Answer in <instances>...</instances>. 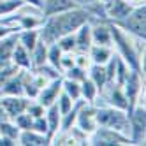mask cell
I'll return each mask as SVG.
<instances>
[{
    "mask_svg": "<svg viewBox=\"0 0 146 146\" xmlns=\"http://www.w3.org/2000/svg\"><path fill=\"white\" fill-rule=\"evenodd\" d=\"M0 135H5V137H11V139L18 141L19 129L16 127V123L13 120H2L0 121Z\"/></svg>",
    "mask_w": 146,
    "mask_h": 146,
    "instance_id": "27",
    "label": "cell"
},
{
    "mask_svg": "<svg viewBox=\"0 0 146 146\" xmlns=\"http://www.w3.org/2000/svg\"><path fill=\"white\" fill-rule=\"evenodd\" d=\"M99 2H102V4H104V2H106V0H99Z\"/></svg>",
    "mask_w": 146,
    "mask_h": 146,
    "instance_id": "45",
    "label": "cell"
},
{
    "mask_svg": "<svg viewBox=\"0 0 146 146\" xmlns=\"http://www.w3.org/2000/svg\"><path fill=\"white\" fill-rule=\"evenodd\" d=\"M30 129L35 130V132H40V134H46L48 135V121H46V118L44 116L34 118L32 120V127H30Z\"/></svg>",
    "mask_w": 146,
    "mask_h": 146,
    "instance_id": "37",
    "label": "cell"
},
{
    "mask_svg": "<svg viewBox=\"0 0 146 146\" xmlns=\"http://www.w3.org/2000/svg\"><path fill=\"white\" fill-rule=\"evenodd\" d=\"M21 5H23L21 0H0V19L16 13Z\"/></svg>",
    "mask_w": 146,
    "mask_h": 146,
    "instance_id": "30",
    "label": "cell"
},
{
    "mask_svg": "<svg viewBox=\"0 0 146 146\" xmlns=\"http://www.w3.org/2000/svg\"><path fill=\"white\" fill-rule=\"evenodd\" d=\"M95 121L97 127H108L129 135V114L125 109L99 104V106H95Z\"/></svg>",
    "mask_w": 146,
    "mask_h": 146,
    "instance_id": "3",
    "label": "cell"
},
{
    "mask_svg": "<svg viewBox=\"0 0 146 146\" xmlns=\"http://www.w3.org/2000/svg\"><path fill=\"white\" fill-rule=\"evenodd\" d=\"M74 65L88 70V67L92 65V60H90L88 53H74Z\"/></svg>",
    "mask_w": 146,
    "mask_h": 146,
    "instance_id": "38",
    "label": "cell"
},
{
    "mask_svg": "<svg viewBox=\"0 0 146 146\" xmlns=\"http://www.w3.org/2000/svg\"><path fill=\"white\" fill-rule=\"evenodd\" d=\"M40 40L39 28H30V30H19L18 32V44H21L28 51H32V48Z\"/></svg>",
    "mask_w": 146,
    "mask_h": 146,
    "instance_id": "23",
    "label": "cell"
},
{
    "mask_svg": "<svg viewBox=\"0 0 146 146\" xmlns=\"http://www.w3.org/2000/svg\"><path fill=\"white\" fill-rule=\"evenodd\" d=\"M25 72L23 69H19L14 76L7 79V83L0 90V97L4 95H23V81H25Z\"/></svg>",
    "mask_w": 146,
    "mask_h": 146,
    "instance_id": "16",
    "label": "cell"
},
{
    "mask_svg": "<svg viewBox=\"0 0 146 146\" xmlns=\"http://www.w3.org/2000/svg\"><path fill=\"white\" fill-rule=\"evenodd\" d=\"M0 102H2V108L7 114V118L14 120L18 114L27 111L30 99H27L25 95H4V97H0Z\"/></svg>",
    "mask_w": 146,
    "mask_h": 146,
    "instance_id": "10",
    "label": "cell"
},
{
    "mask_svg": "<svg viewBox=\"0 0 146 146\" xmlns=\"http://www.w3.org/2000/svg\"><path fill=\"white\" fill-rule=\"evenodd\" d=\"M44 118L48 121V137L51 141V137L60 130V120H62V114L56 108V104H51V106L46 108V113H44ZM51 144V143H49Z\"/></svg>",
    "mask_w": 146,
    "mask_h": 146,
    "instance_id": "19",
    "label": "cell"
},
{
    "mask_svg": "<svg viewBox=\"0 0 146 146\" xmlns=\"http://www.w3.org/2000/svg\"><path fill=\"white\" fill-rule=\"evenodd\" d=\"M127 2H129L132 7H139V5H144V0H127Z\"/></svg>",
    "mask_w": 146,
    "mask_h": 146,
    "instance_id": "43",
    "label": "cell"
},
{
    "mask_svg": "<svg viewBox=\"0 0 146 146\" xmlns=\"http://www.w3.org/2000/svg\"><path fill=\"white\" fill-rule=\"evenodd\" d=\"M32 120H34V118L25 111V113H21V114H18V116H16L13 121L16 123V127H18L19 130H27V129L32 127Z\"/></svg>",
    "mask_w": 146,
    "mask_h": 146,
    "instance_id": "36",
    "label": "cell"
},
{
    "mask_svg": "<svg viewBox=\"0 0 146 146\" xmlns=\"http://www.w3.org/2000/svg\"><path fill=\"white\" fill-rule=\"evenodd\" d=\"M74 65V53H62V58H60V70L64 72L67 69H70Z\"/></svg>",
    "mask_w": 146,
    "mask_h": 146,
    "instance_id": "39",
    "label": "cell"
},
{
    "mask_svg": "<svg viewBox=\"0 0 146 146\" xmlns=\"http://www.w3.org/2000/svg\"><path fill=\"white\" fill-rule=\"evenodd\" d=\"M58 48L64 51V53H74L76 51V39H74V34H67V35H62L58 40H56Z\"/></svg>",
    "mask_w": 146,
    "mask_h": 146,
    "instance_id": "31",
    "label": "cell"
},
{
    "mask_svg": "<svg viewBox=\"0 0 146 146\" xmlns=\"http://www.w3.org/2000/svg\"><path fill=\"white\" fill-rule=\"evenodd\" d=\"M49 143L51 141L46 134L35 132L32 129L19 130V135H18V144L19 146H48Z\"/></svg>",
    "mask_w": 146,
    "mask_h": 146,
    "instance_id": "14",
    "label": "cell"
},
{
    "mask_svg": "<svg viewBox=\"0 0 146 146\" xmlns=\"http://www.w3.org/2000/svg\"><path fill=\"white\" fill-rule=\"evenodd\" d=\"M129 114V137L132 144H144L146 141V108L137 104Z\"/></svg>",
    "mask_w": 146,
    "mask_h": 146,
    "instance_id": "6",
    "label": "cell"
},
{
    "mask_svg": "<svg viewBox=\"0 0 146 146\" xmlns=\"http://www.w3.org/2000/svg\"><path fill=\"white\" fill-rule=\"evenodd\" d=\"M0 146H18V141L5 137V135H0Z\"/></svg>",
    "mask_w": 146,
    "mask_h": 146,
    "instance_id": "41",
    "label": "cell"
},
{
    "mask_svg": "<svg viewBox=\"0 0 146 146\" xmlns=\"http://www.w3.org/2000/svg\"><path fill=\"white\" fill-rule=\"evenodd\" d=\"M86 76L88 79L93 81V85L99 88V93L100 90L108 85V79H106V70H104V65H99V64H92L86 70Z\"/></svg>",
    "mask_w": 146,
    "mask_h": 146,
    "instance_id": "22",
    "label": "cell"
},
{
    "mask_svg": "<svg viewBox=\"0 0 146 146\" xmlns=\"http://www.w3.org/2000/svg\"><path fill=\"white\" fill-rule=\"evenodd\" d=\"M30 60H32V69L48 62V44L44 40H39L32 48V51H30Z\"/></svg>",
    "mask_w": 146,
    "mask_h": 146,
    "instance_id": "25",
    "label": "cell"
},
{
    "mask_svg": "<svg viewBox=\"0 0 146 146\" xmlns=\"http://www.w3.org/2000/svg\"><path fill=\"white\" fill-rule=\"evenodd\" d=\"M132 5L127 2V0H106L104 2V13H106V19L108 21H118V19L125 18L130 11Z\"/></svg>",
    "mask_w": 146,
    "mask_h": 146,
    "instance_id": "12",
    "label": "cell"
},
{
    "mask_svg": "<svg viewBox=\"0 0 146 146\" xmlns=\"http://www.w3.org/2000/svg\"><path fill=\"white\" fill-rule=\"evenodd\" d=\"M2 120H9V118H7V114H5V111L2 108V102H0V121H2Z\"/></svg>",
    "mask_w": 146,
    "mask_h": 146,
    "instance_id": "44",
    "label": "cell"
},
{
    "mask_svg": "<svg viewBox=\"0 0 146 146\" xmlns=\"http://www.w3.org/2000/svg\"><path fill=\"white\" fill-rule=\"evenodd\" d=\"M62 92L67 93L72 100H79V99H81V86H79L78 81L62 78Z\"/></svg>",
    "mask_w": 146,
    "mask_h": 146,
    "instance_id": "26",
    "label": "cell"
},
{
    "mask_svg": "<svg viewBox=\"0 0 146 146\" xmlns=\"http://www.w3.org/2000/svg\"><path fill=\"white\" fill-rule=\"evenodd\" d=\"M90 32H92V44L113 46L111 23L108 19H90Z\"/></svg>",
    "mask_w": 146,
    "mask_h": 146,
    "instance_id": "9",
    "label": "cell"
},
{
    "mask_svg": "<svg viewBox=\"0 0 146 146\" xmlns=\"http://www.w3.org/2000/svg\"><path fill=\"white\" fill-rule=\"evenodd\" d=\"M16 42H18V32L0 39V69H2V67H7V65H11L13 49H14Z\"/></svg>",
    "mask_w": 146,
    "mask_h": 146,
    "instance_id": "17",
    "label": "cell"
},
{
    "mask_svg": "<svg viewBox=\"0 0 146 146\" xmlns=\"http://www.w3.org/2000/svg\"><path fill=\"white\" fill-rule=\"evenodd\" d=\"M74 7H78L74 4V0H42L40 14H42V18H46V16L58 14V13L69 11V9H74Z\"/></svg>",
    "mask_w": 146,
    "mask_h": 146,
    "instance_id": "15",
    "label": "cell"
},
{
    "mask_svg": "<svg viewBox=\"0 0 146 146\" xmlns=\"http://www.w3.org/2000/svg\"><path fill=\"white\" fill-rule=\"evenodd\" d=\"M69 132V135H70V139H72V144H88V134L86 132H83L81 129H78L76 125H72V127L67 130Z\"/></svg>",
    "mask_w": 146,
    "mask_h": 146,
    "instance_id": "34",
    "label": "cell"
},
{
    "mask_svg": "<svg viewBox=\"0 0 146 146\" xmlns=\"http://www.w3.org/2000/svg\"><path fill=\"white\" fill-rule=\"evenodd\" d=\"M113 25L120 27L121 30H125L127 34L134 37L146 40V5L134 7L125 18L118 19V21H113Z\"/></svg>",
    "mask_w": 146,
    "mask_h": 146,
    "instance_id": "4",
    "label": "cell"
},
{
    "mask_svg": "<svg viewBox=\"0 0 146 146\" xmlns=\"http://www.w3.org/2000/svg\"><path fill=\"white\" fill-rule=\"evenodd\" d=\"M16 32H19V28H18L16 25H7V23H2V21H0V39L11 35V34H16Z\"/></svg>",
    "mask_w": 146,
    "mask_h": 146,
    "instance_id": "40",
    "label": "cell"
},
{
    "mask_svg": "<svg viewBox=\"0 0 146 146\" xmlns=\"http://www.w3.org/2000/svg\"><path fill=\"white\" fill-rule=\"evenodd\" d=\"M79 86H81V99L86 104H95V100L99 97V88L93 85V81L88 79V76H86L79 83Z\"/></svg>",
    "mask_w": 146,
    "mask_h": 146,
    "instance_id": "24",
    "label": "cell"
},
{
    "mask_svg": "<svg viewBox=\"0 0 146 146\" xmlns=\"http://www.w3.org/2000/svg\"><path fill=\"white\" fill-rule=\"evenodd\" d=\"M62 53H64V51L58 48L56 42L48 44V64L53 65V67L58 69V70H60V58H62ZM60 72H62V70H60Z\"/></svg>",
    "mask_w": 146,
    "mask_h": 146,
    "instance_id": "29",
    "label": "cell"
},
{
    "mask_svg": "<svg viewBox=\"0 0 146 146\" xmlns=\"http://www.w3.org/2000/svg\"><path fill=\"white\" fill-rule=\"evenodd\" d=\"M62 78H67V79H72V81L81 83L83 79L86 78V70L81 69V67H78V65H72L70 69H67V70L62 72Z\"/></svg>",
    "mask_w": 146,
    "mask_h": 146,
    "instance_id": "33",
    "label": "cell"
},
{
    "mask_svg": "<svg viewBox=\"0 0 146 146\" xmlns=\"http://www.w3.org/2000/svg\"><path fill=\"white\" fill-rule=\"evenodd\" d=\"M99 104H106V106H113V108L125 109V111L129 109V102H127V97H125V92L116 83H108L100 90L93 106H99Z\"/></svg>",
    "mask_w": 146,
    "mask_h": 146,
    "instance_id": "8",
    "label": "cell"
},
{
    "mask_svg": "<svg viewBox=\"0 0 146 146\" xmlns=\"http://www.w3.org/2000/svg\"><path fill=\"white\" fill-rule=\"evenodd\" d=\"M113 51L118 58H121L132 70H139L144 74V40L127 34L120 27L111 23Z\"/></svg>",
    "mask_w": 146,
    "mask_h": 146,
    "instance_id": "2",
    "label": "cell"
},
{
    "mask_svg": "<svg viewBox=\"0 0 146 146\" xmlns=\"http://www.w3.org/2000/svg\"><path fill=\"white\" fill-rule=\"evenodd\" d=\"M88 144L92 146H127L132 144L129 135L108 127H97L88 135Z\"/></svg>",
    "mask_w": 146,
    "mask_h": 146,
    "instance_id": "7",
    "label": "cell"
},
{
    "mask_svg": "<svg viewBox=\"0 0 146 146\" xmlns=\"http://www.w3.org/2000/svg\"><path fill=\"white\" fill-rule=\"evenodd\" d=\"M76 127L81 129L83 132H86L88 135L97 129V121H95V106L93 104H86L83 102V106L78 111V116H76Z\"/></svg>",
    "mask_w": 146,
    "mask_h": 146,
    "instance_id": "11",
    "label": "cell"
},
{
    "mask_svg": "<svg viewBox=\"0 0 146 146\" xmlns=\"http://www.w3.org/2000/svg\"><path fill=\"white\" fill-rule=\"evenodd\" d=\"M78 100H72L67 93H64V92H60V95H58V99H56V108H58V111H60V114H65L67 111H70L72 109V106H74Z\"/></svg>",
    "mask_w": 146,
    "mask_h": 146,
    "instance_id": "32",
    "label": "cell"
},
{
    "mask_svg": "<svg viewBox=\"0 0 146 146\" xmlns=\"http://www.w3.org/2000/svg\"><path fill=\"white\" fill-rule=\"evenodd\" d=\"M23 4H28V5H34L37 9H40V5H42V0H21Z\"/></svg>",
    "mask_w": 146,
    "mask_h": 146,
    "instance_id": "42",
    "label": "cell"
},
{
    "mask_svg": "<svg viewBox=\"0 0 146 146\" xmlns=\"http://www.w3.org/2000/svg\"><path fill=\"white\" fill-rule=\"evenodd\" d=\"M27 113L30 114L32 118H37V116H44V113H46V108L40 104L39 100L32 99L28 102V106H27Z\"/></svg>",
    "mask_w": 146,
    "mask_h": 146,
    "instance_id": "35",
    "label": "cell"
},
{
    "mask_svg": "<svg viewBox=\"0 0 146 146\" xmlns=\"http://www.w3.org/2000/svg\"><path fill=\"white\" fill-rule=\"evenodd\" d=\"M125 97L129 102V111H132L137 104H144V74L139 70H130L129 78L125 79V83L121 85Z\"/></svg>",
    "mask_w": 146,
    "mask_h": 146,
    "instance_id": "5",
    "label": "cell"
},
{
    "mask_svg": "<svg viewBox=\"0 0 146 146\" xmlns=\"http://www.w3.org/2000/svg\"><path fill=\"white\" fill-rule=\"evenodd\" d=\"M62 92V78H56V79H51L48 85H44L42 88L39 90L35 100H39L40 104H42L44 108L51 106V104H55L58 95Z\"/></svg>",
    "mask_w": 146,
    "mask_h": 146,
    "instance_id": "13",
    "label": "cell"
},
{
    "mask_svg": "<svg viewBox=\"0 0 146 146\" xmlns=\"http://www.w3.org/2000/svg\"><path fill=\"white\" fill-rule=\"evenodd\" d=\"M11 64L16 65L18 69H23V70H30L32 69V60H30V51L27 48H23L21 44L14 46L13 49V58H11Z\"/></svg>",
    "mask_w": 146,
    "mask_h": 146,
    "instance_id": "20",
    "label": "cell"
},
{
    "mask_svg": "<svg viewBox=\"0 0 146 146\" xmlns=\"http://www.w3.org/2000/svg\"><path fill=\"white\" fill-rule=\"evenodd\" d=\"M90 19L92 16L83 7H74V9H69V11L58 13V14L46 16L42 18V23L39 27L40 40H44L46 44L56 42L62 35L74 34L83 23L90 21Z\"/></svg>",
    "mask_w": 146,
    "mask_h": 146,
    "instance_id": "1",
    "label": "cell"
},
{
    "mask_svg": "<svg viewBox=\"0 0 146 146\" xmlns=\"http://www.w3.org/2000/svg\"><path fill=\"white\" fill-rule=\"evenodd\" d=\"M113 48L111 46H99V44H92L88 49V56L92 60V64H99L104 65L106 62L113 56Z\"/></svg>",
    "mask_w": 146,
    "mask_h": 146,
    "instance_id": "21",
    "label": "cell"
},
{
    "mask_svg": "<svg viewBox=\"0 0 146 146\" xmlns=\"http://www.w3.org/2000/svg\"><path fill=\"white\" fill-rule=\"evenodd\" d=\"M74 39H76V51L74 53H88V49L92 46V32H90V21L83 23L76 32H74Z\"/></svg>",
    "mask_w": 146,
    "mask_h": 146,
    "instance_id": "18",
    "label": "cell"
},
{
    "mask_svg": "<svg viewBox=\"0 0 146 146\" xmlns=\"http://www.w3.org/2000/svg\"><path fill=\"white\" fill-rule=\"evenodd\" d=\"M130 70H132V69L125 64L121 58H118V62H116V70H114V81H113V83H116V85L121 86L123 83H125V79L129 78Z\"/></svg>",
    "mask_w": 146,
    "mask_h": 146,
    "instance_id": "28",
    "label": "cell"
}]
</instances>
